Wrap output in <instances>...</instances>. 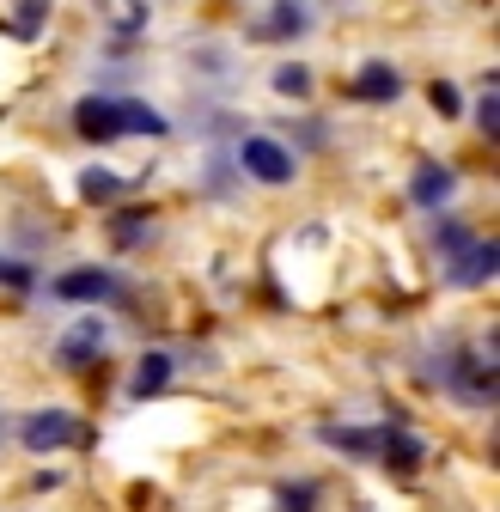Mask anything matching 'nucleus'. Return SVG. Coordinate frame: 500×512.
Here are the masks:
<instances>
[{"mask_svg":"<svg viewBox=\"0 0 500 512\" xmlns=\"http://www.w3.org/2000/svg\"><path fill=\"white\" fill-rule=\"evenodd\" d=\"M446 384H452V391H458L464 403L494 409V354H476V348L446 354Z\"/></svg>","mask_w":500,"mask_h":512,"instance_id":"f257e3e1","label":"nucleus"},{"mask_svg":"<svg viewBox=\"0 0 500 512\" xmlns=\"http://www.w3.org/2000/svg\"><path fill=\"white\" fill-rule=\"evenodd\" d=\"M238 165H244V177H257V183H269V189L293 183V171H299V159H293L281 141H269V135H244V141H238Z\"/></svg>","mask_w":500,"mask_h":512,"instance_id":"f03ea898","label":"nucleus"},{"mask_svg":"<svg viewBox=\"0 0 500 512\" xmlns=\"http://www.w3.org/2000/svg\"><path fill=\"white\" fill-rule=\"evenodd\" d=\"M55 299H74V305H116V299H129V287H122L110 269H68V275H55Z\"/></svg>","mask_w":500,"mask_h":512,"instance_id":"7ed1b4c3","label":"nucleus"},{"mask_svg":"<svg viewBox=\"0 0 500 512\" xmlns=\"http://www.w3.org/2000/svg\"><path fill=\"white\" fill-rule=\"evenodd\" d=\"M19 439H25V452L49 458V452H61V445H74V439H80V427H74V415H68V409H37V415H25Z\"/></svg>","mask_w":500,"mask_h":512,"instance_id":"20e7f679","label":"nucleus"},{"mask_svg":"<svg viewBox=\"0 0 500 512\" xmlns=\"http://www.w3.org/2000/svg\"><path fill=\"white\" fill-rule=\"evenodd\" d=\"M446 281L452 287H482V281H494V263H500V244L494 238H470L458 256H446Z\"/></svg>","mask_w":500,"mask_h":512,"instance_id":"39448f33","label":"nucleus"},{"mask_svg":"<svg viewBox=\"0 0 500 512\" xmlns=\"http://www.w3.org/2000/svg\"><path fill=\"white\" fill-rule=\"evenodd\" d=\"M74 128L86 141H98V147L122 141V98H80L74 104Z\"/></svg>","mask_w":500,"mask_h":512,"instance_id":"423d86ee","label":"nucleus"},{"mask_svg":"<svg viewBox=\"0 0 500 512\" xmlns=\"http://www.w3.org/2000/svg\"><path fill=\"white\" fill-rule=\"evenodd\" d=\"M452 189H458V177H452V165H440V159L415 165V177H409V196H415V208H427V214H440V208L452 202Z\"/></svg>","mask_w":500,"mask_h":512,"instance_id":"0eeeda50","label":"nucleus"},{"mask_svg":"<svg viewBox=\"0 0 500 512\" xmlns=\"http://www.w3.org/2000/svg\"><path fill=\"white\" fill-rule=\"evenodd\" d=\"M379 458L385 470H397V476H415L421 470V458H427V445L415 439V433H403V427H379Z\"/></svg>","mask_w":500,"mask_h":512,"instance_id":"6e6552de","label":"nucleus"},{"mask_svg":"<svg viewBox=\"0 0 500 512\" xmlns=\"http://www.w3.org/2000/svg\"><path fill=\"white\" fill-rule=\"evenodd\" d=\"M98 354H104V330H98V317H86V324H80V330H68V336H61V348H55V360L68 366V372H86Z\"/></svg>","mask_w":500,"mask_h":512,"instance_id":"1a4fd4ad","label":"nucleus"},{"mask_svg":"<svg viewBox=\"0 0 500 512\" xmlns=\"http://www.w3.org/2000/svg\"><path fill=\"white\" fill-rule=\"evenodd\" d=\"M360 104H391L397 92H403V74L391 68V61H366V68L354 74V86H348Z\"/></svg>","mask_w":500,"mask_h":512,"instance_id":"9d476101","label":"nucleus"},{"mask_svg":"<svg viewBox=\"0 0 500 512\" xmlns=\"http://www.w3.org/2000/svg\"><path fill=\"white\" fill-rule=\"evenodd\" d=\"M171 366H177L171 354H147V360L135 366V378H129V397H135V403H147V397H159V391H165V384H171Z\"/></svg>","mask_w":500,"mask_h":512,"instance_id":"9b49d317","label":"nucleus"},{"mask_svg":"<svg viewBox=\"0 0 500 512\" xmlns=\"http://www.w3.org/2000/svg\"><path fill=\"white\" fill-rule=\"evenodd\" d=\"M311 19H305V7H299V0H275V7H269V19L257 25V37L263 43H275V37H299Z\"/></svg>","mask_w":500,"mask_h":512,"instance_id":"f8f14e48","label":"nucleus"},{"mask_svg":"<svg viewBox=\"0 0 500 512\" xmlns=\"http://www.w3.org/2000/svg\"><path fill=\"white\" fill-rule=\"evenodd\" d=\"M324 445L354 452V458H372V452H379V427H324Z\"/></svg>","mask_w":500,"mask_h":512,"instance_id":"ddd939ff","label":"nucleus"},{"mask_svg":"<svg viewBox=\"0 0 500 512\" xmlns=\"http://www.w3.org/2000/svg\"><path fill=\"white\" fill-rule=\"evenodd\" d=\"M165 116L153 110V104H141V98H122V135H165Z\"/></svg>","mask_w":500,"mask_h":512,"instance_id":"4468645a","label":"nucleus"},{"mask_svg":"<svg viewBox=\"0 0 500 512\" xmlns=\"http://www.w3.org/2000/svg\"><path fill=\"white\" fill-rule=\"evenodd\" d=\"M43 19H49V0H19V13H13V37H19V43H31V37L43 31Z\"/></svg>","mask_w":500,"mask_h":512,"instance_id":"2eb2a0df","label":"nucleus"},{"mask_svg":"<svg viewBox=\"0 0 500 512\" xmlns=\"http://www.w3.org/2000/svg\"><path fill=\"white\" fill-rule=\"evenodd\" d=\"M80 196H86V202H116V196H122V177H110V171H86V177H80Z\"/></svg>","mask_w":500,"mask_h":512,"instance_id":"dca6fc26","label":"nucleus"},{"mask_svg":"<svg viewBox=\"0 0 500 512\" xmlns=\"http://www.w3.org/2000/svg\"><path fill=\"white\" fill-rule=\"evenodd\" d=\"M476 128L494 141L500 135V98H494V74H488V86H482V104H476Z\"/></svg>","mask_w":500,"mask_h":512,"instance_id":"f3484780","label":"nucleus"},{"mask_svg":"<svg viewBox=\"0 0 500 512\" xmlns=\"http://www.w3.org/2000/svg\"><path fill=\"white\" fill-rule=\"evenodd\" d=\"M470 238H476V232H470L464 220H440V226H433V244H440L446 256H458V250H464Z\"/></svg>","mask_w":500,"mask_h":512,"instance_id":"a211bd4d","label":"nucleus"},{"mask_svg":"<svg viewBox=\"0 0 500 512\" xmlns=\"http://www.w3.org/2000/svg\"><path fill=\"white\" fill-rule=\"evenodd\" d=\"M275 92H287V98H305V92H311V74H305L299 61H293V68H281V74H275Z\"/></svg>","mask_w":500,"mask_h":512,"instance_id":"6ab92c4d","label":"nucleus"},{"mask_svg":"<svg viewBox=\"0 0 500 512\" xmlns=\"http://www.w3.org/2000/svg\"><path fill=\"white\" fill-rule=\"evenodd\" d=\"M427 98H433V110H440V116H458V86L433 80V86H427Z\"/></svg>","mask_w":500,"mask_h":512,"instance_id":"aec40b11","label":"nucleus"},{"mask_svg":"<svg viewBox=\"0 0 500 512\" xmlns=\"http://www.w3.org/2000/svg\"><path fill=\"white\" fill-rule=\"evenodd\" d=\"M281 500H287V506H311V500H318V488H311V482H287Z\"/></svg>","mask_w":500,"mask_h":512,"instance_id":"412c9836","label":"nucleus"},{"mask_svg":"<svg viewBox=\"0 0 500 512\" xmlns=\"http://www.w3.org/2000/svg\"><path fill=\"white\" fill-rule=\"evenodd\" d=\"M0 281H7V287H31L37 275H31L25 263H0Z\"/></svg>","mask_w":500,"mask_h":512,"instance_id":"4be33fe9","label":"nucleus"},{"mask_svg":"<svg viewBox=\"0 0 500 512\" xmlns=\"http://www.w3.org/2000/svg\"><path fill=\"white\" fill-rule=\"evenodd\" d=\"M116 238H122V244H135V238H147V220H116Z\"/></svg>","mask_w":500,"mask_h":512,"instance_id":"5701e85b","label":"nucleus"},{"mask_svg":"<svg viewBox=\"0 0 500 512\" xmlns=\"http://www.w3.org/2000/svg\"><path fill=\"white\" fill-rule=\"evenodd\" d=\"M0 439H7V415H0Z\"/></svg>","mask_w":500,"mask_h":512,"instance_id":"b1692460","label":"nucleus"}]
</instances>
